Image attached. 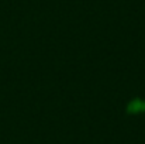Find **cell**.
Masks as SVG:
<instances>
[]
</instances>
